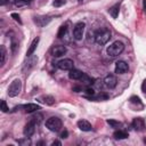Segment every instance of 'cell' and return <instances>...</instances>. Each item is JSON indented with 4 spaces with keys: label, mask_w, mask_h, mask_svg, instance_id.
<instances>
[{
    "label": "cell",
    "mask_w": 146,
    "mask_h": 146,
    "mask_svg": "<svg viewBox=\"0 0 146 146\" xmlns=\"http://www.w3.org/2000/svg\"><path fill=\"white\" fill-rule=\"evenodd\" d=\"M78 1H79V2H82V0H78Z\"/></svg>",
    "instance_id": "obj_39"
},
{
    "label": "cell",
    "mask_w": 146,
    "mask_h": 146,
    "mask_svg": "<svg viewBox=\"0 0 146 146\" xmlns=\"http://www.w3.org/2000/svg\"><path fill=\"white\" fill-rule=\"evenodd\" d=\"M62 120L57 116H50L49 119H47L46 121V127L50 130V131H54V132H57L62 129Z\"/></svg>",
    "instance_id": "obj_3"
},
{
    "label": "cell",
    "mask_w": 146,
    "mask_h": 146,
    "mask_svg": "<svg viewBox=\"0 0 146 146\" xmlns=\"http://www.w3.org/2000/svg\"><path fill=\"white\" fill-rule=\"evenodd\" d=\"M130 103H131V104H138V105L143 106V104H141V102H140V98L137 97V96H132V97L130 98Z\"/></svg>",
    "instance_id": "obj_26"
},
{
    "label": "cell",
    "mask_w": 146,
    "mask_h": 146,
    "mask_svg": "<svg viewBox=\"0 0 146 146\" xmlns=\"http://www.w3.org/2000/svg\"><path fill=\"white\" fill-rule=\"evenodd\" d=\"M50 21H51V17H49V16H36V17H34V23L40 27L46 26L47 24L50 23Z\"/></svg>",
    "instance_id": "obj_12"
},
{
    "label": "cell",
    "mask_w": 146,
    "mask_h": 146,
    "mask_svg": "<svg viewBox=\"0 0 146 146\" xmlns=\"http://www.w3.org/2000/svg\"><path fill=\"white\" fill-rule=\"evenodd\" d=\"M119 11H120V3H116L114 6H112L110 9H108V13L110 15L113 17V18H116L119 16Z\"/></svg>",
    "instance_id": "obj_18"
},
{
    "label": "cell",
    "mask_w": 146,
    "mask_h": 146,
    "mask_svg": "<svg viewBox=\"0 0 146 146\" xmlns=\"http://www.w3.org/2000/svg\"><path fill=\"white\" fill-rule=\"evenodd\" d=\"M7 2H8V0H1V2H0V5H1V6H5V5L7 3Z\"/></svg>",
    "instance_id": "obj_37"
},
{
    "label": "cell",
    "mask_w": 146,
    "mask_h": 146,
    "mask_svg": "<svg viewBox=\"0 0 146 146\" xmlns=\"http://www.w3.org/2000/svg\"><path fill=\"white\" fill-rule=\"evenodd\" d=\"M124 50V44L121 41H114L112 44L107 47V55L110 57H116Z\"/></svg>",
    "instance_id": "obj_2"
},
{
    "label": "cell",
    "mask_w": 146,
    "mask_h": 146,
    "mask_svg": "<svg viewBox=\"0 0 146 146\" xmlns=\"http://www.w3.org/2000/svg\"><path fill=\"white\" fill-rule=\"evenodd\" d=\"M43 102L47 104V105H52L54 103H55V99H54V97H51V96H44L43 97Z\"/></svg>",
    "instance_id": "obj_25"
},
{
    "label": "cell",
    "mask_w": 146,
    "mask_h": 146,
    "mask_svg": "<svg viewBox=\"0 0 146 146\" xmlns=\"http://www.w3.org/2000/svg\"><path fill=\"white\" fill-rule=\"evenodd\" d=\"M73 90H74V91H76V92H79V91H81V90H82V88H81V87H74V88H73Z\"/></svg>",
    "instance_id": "obj_36"
},
{
    "label": "cell",
    "mask_w": 146,
    "mask_h": 146,
    "mask_svg": "<svg viewBox=\"0 0 146 146\" xmlns=\"http://www.w3.org/2000/svg\"><path fill=\"white\" fill-rule=\"evenodd\" d=\"M113 137L115 138V139H125V138H128L129 137V133L127 132V131H124V130H116L114 133H113Z\"/></svg>",
    "instance_id": "obj_17"
},
{
    "label": "cell",
    "mask_w": 146,
    "mask_h": 146,
    "mask_svg": "<svg viewBox=\"0 0 146 146\" xmlns=\"http://www.w3.org/2000/svg\"><path fill=\"white\" fill-rule=\"evenodd\" d=\"M22 107L24 108V111H25L26 113H33V112H36V111L40 110V105L34 104V103H29V104H26V105H23Z\"/></svg>",
    "instance_id": "obj_14"
},
{
    "label": "cell",
    "mask_w": 146,
    "mask_h": 146,
    "mask_svg": "<svg viewBox=\"0 0 146 146\" xmlns=\"http://www.w3.org/2000/svg\"><path fill=\"white\" fill-rule=\"evenodd\" d=\"M131 125L136 131H144L145 130V120L143 117H135L131 122Z\"/></svg>",
    "instance_id": "obj_8"
},
{
    "label": "cell",
    "mask_w": 146,
    "mask_h": 146,
    "mask_svg": "<svg viewBox=\"0 0 146 146\" xmlns=\"http://www.w3.org/2000/svg\"><path fill=\"white\" fill-rule=\"evenodd\" d=\"M66 52H67V48H66L65 46H62V44L55 46V47L51 49V55H52L54 57H60V56L65 55Z\"/></svg>",
    "instance_id": "obj_11"
},
{
    "label": "cell",
    "mask_w": 146,
    "mask_h": 146,
    "mask_svg": "<svg viewBox=\"0 0 146 146\" xmlns=\"http://www.w3.org/2000/svg\"><path fill=\"white\" fill-rule=\"evenodd\" d=\"M27 5V1L25 0H15V6L16 7H23V6H26Z\"/></svg>",
    "instance_id": "obj_29"
},
{
    "label": "cell",
    "mask_w": 146,
    "mask_h": 146,
    "mask_svg": "<svg viewBox=\"0 0 146 146\" xmlns=\"http://www.w3.org/2000/svg\"><path fill=\"white\" fill-rule=\"evenodd\" d=\"M143 9H144V13L146 14V0H143Z\"/></svg>",
    "instance_id": "obj_35"
},
{
    "label": "cell",
    "mask_w": 146,
    "mask_h": 146,
    "mask_svg": "<svg viewBox=\"0 0 146 146\" xmlns=\"http://www.w3.org/2000/svg\"><path fill=\"white\" fill-rule=\"evenodd\" d=\"M80 81H82V83H83V84H87V86H90L91 83H94V82H92V81H94V79L89 78L86 73H83V75H82V78L80 79Z\"/></svg>",
    "instance_id": "obj_20"
},
{
    "label": "cell",
    "mask_w": 146,
    "mask_h": 146,
    "mask_svg": "<svg viewBox=\"0 0 146 146\" xmlns=\"http://www.w3.org/2000/svg\"><path fill=\"white\" fill-rule=\"evenodd\" d=\"M111 39V31L106 27L99 29L95 32V41L96 43H98L99 46H104Z\"/></svg>",
    "instance_id": "obj_1"
},
{
    "label": "cell",
    "mask_w": 146,
    "mask_h": 146,
    "mask_svg": "<svg viewBox=\"0 0 146 146\" xmlns=\"http://www.w3.org/2000/svg\"><path fill=\"white\" fill-rule=\"evenodd\" d=\"M0 56H1V60H0V65L2 66L6 62V56H7V50L5 48V46H0Z\"/></svg>",
    "instance_id": "obj_19"
},
{
    "label": "cell",
    "mask_w": 146,
    "mask_h": 146,
    "mask_svg": "<svg viewBox=\"0 0 146 146\" xmlns=\"http://www.w3.org/2000/svg\"><path fill=\"white\" fill-rule=\"evenodd\" d=\"M42 117H43V116H42V114H40V113H39V114H36V115H34V116L32 117V121H34V122H35V124H40V122L42 121Z\"/></svg>",
    "instance_id": "obj_27"
},
{
    "label": "cell",
    "mask_w": 146,
    "mask_h": 146,
    "mask_svg": "<svg viewBox=\"0 0 146 146\" xmlns=\"http://www.w3.org/2000/svg\"><path fill=\"white\" fill-rule=\"evenodd\" d=\"M107 123H108L112 128H119V127H121V125H122V123H121V122L115 121V120H107Z\"/></svg>",
    "instance_id": "obj_23"
},
{
    "label": "cell",
    "mask_w": 146,
    "mask_h": 146,
    "mask_svg": "<svg viewBox=\"0 0 146 146\" xmlns=\"http://www.w3.org/2000/svg\"><path fill=\"white\" fill-rule=\"evenodd\" d=\"M55 145H58V146H60V145H62V143H60L59 140H54V141L51 143V146H55Z\"/></svg>",
    "instance_id": "obj_34"
},
{
    "label": "cell",
    "mask_w": 146,
    "mask_h": 146,
    "mask_svg": "<svg viewBox=\"0 0 146 146\" xmlns=\"http://www.w3.org/2000/svg\"><path fill=\"white\" fill-rule=\"evenodd\" d=\"M144 143H145V144H146V139H144Z\"/></svg>",
    "instance_id": "obj_38"
},
{
    "label": "cell",
    "mask_w": 146,
    "mask_h": 146,
    "mask_svg": "<svg viewBox=\"0 0 146 146\" xmlns=\"http://www.w3.org/2000/svg\"><path fill=\"white\" fill-rule=\"evenodd\" d=\"M21 90H22V81L19 79H15L8 88V95L9 97H16L19 95Z\"/></svg>",
    "instance_id": "obj_4"
},
{
    "label": "cell",
    "mask_w": 146,
    "mask_h": 146,
    "mask_svg": "<svg viewBox=\"0 0 146 146\" xmlns=\"http://www.w3.org/2000/svg\"><path fill=\"white\" fill-rule=\"evenodd\" d=\"M39 41H40V39H39L38 36L32 41V43L30 44V47H29V49H27V51H26V56H27V57H31L32 54L35 51V49H36V47H38V44H39Z\"/></svg>",
    "instance_id": "obj_15"
},
{
    "label": "cell",
    "mask_w": 146,
    "mask_h": 146,
    "mask_svg": "<svg viewBox=\"0 0 146 146\" xmlns=\"http://www.w3.org/2000/svg\"><path fill=\"white\" fill-rule=\"evenodd\" d=\"M128 70H129V65H128L127 62H124V60H119V62L115 63V68H114V71H115L116 74H124V73L128 72Z\"/></svg>",
    "instance_id": "obj_7"
},
{
    "label": "cell",
    "mask_w": 146,
    "mask_h": 146,
    "mask_svg": "<svg viewBox=\"0 0 146 146\" xmlns=\"http://www.w3.org/2000/svg\"><path fill=\"white\" fill-rule=\"evenodd\" d=\"M18 144L22 145V146H30V145H31V140H30L29 137H25V138H23V139H19V140H18Z\"/></svg>",
    "instance_id": "obj_22"
},
{
    "label": "cell",
    "mask_w": 146,
    "mask_h": 146,
    "mask_svg": "<svg viewBox=\"0 0 146 146\" xmlns=\"http://www.w3.org/2000/svg\"><path fill=\"white\" fill-rule=\"evenodd\" d=\"M78 127L82 131H91V129H92L91 123L87 120H79L78 121Z\"/></svg>",
    "instance_id": "obj_13"
},
{
    "label": "cell",
    "mask_w": 146,
    "mask_h": 146,
    "mask_svg": "<svg viewBox=\"0 0 146 146\" xmlns=\"http://www.w3.org/2000/svg\"><path fill=\"white\" fill-rule=\"evenodd\" d=\"M65 2H66V0H54L52 6H54V7H62Z\"/></svg>",
    "instance_id": "obj_28"
},
{
    "label": "cell",
    "mask_w": 146,
    "mask_h": 146,
    "mask_svg": "<svg viewBox=\"0 0 146 146\" xmlns=\"http://www.w3.org/2000/svg\"><path fill=\"white\" fill-rule=\"evenodd\" d=\"M0 110H1L3 113H6V112L9 111V107L7 106V103H6V100H3V99L0 102Z\"/></svg>",
    "instance_id": "obj_24"
},
{
    "label": "cell",
    "mask_w": 146,
    "mask_h": 146,
    "mask_svg": "<svg viewBox=\"0 0 146 146\" xmlns=\"http://www.w3.org/2000/svg\"><path fill=\"white\" fill-rule=\"evenodd\" d=\"M84 27H86V24L83 22H78L74 27H73V38L75 40H81L82 36H83V33H84Z\"/></svg>",
    "instance_id": "obj_5"
},
{
    "label": "cell",
    "mask_w": 146,
    "mask_h": 146,
    "mask_svg": "<svg viewBox=\"0 0 146 146\" xmlns=\"http://www.w3.org/2000/svg\"><path fill=\"white\" fill-rule=\"evenodd\" d=\"M25 1H27V2H29V1H31V0H25Z\"/></svg>",
    "instance_id": "obj_40"
},
{
    "label": "cell",
    "mask_w": 146,
    "mask_h": 146,
    "mask_svg": "<svg viewBox=\"0 0 146 146\" xmlns=\"http://www.w3.org/2000/svg\"><path fill=\"white\" fill-rule=\"evenodd\" d=\"M11 17H13V18H14L16 22H18L19 24H22V19H21V17H19V15H18V14L13 13V14H11Z\"/></svg>",
    "instance_id": "obj_30"
},
{
    "label": "cell",
    "mask_w": 146,
    "mask_h": 146,
    "mask_svg": "<svg viewBox=\"0 0 146 146\" xmlns=\"http://www.w3.org/2000/svg\"><path fill=\"white\" fill-rule=\"evenodd\" d=\"M35 122L34 121H29L26 124H25V127H24V130H23V133H24V136L25 137H31L34 132H35Z\"/></svg>",
    "instance_id": "obj_9"
},
{
    "label": "cell",
    "mask_w": 146,
    "mask_h": 146,
    "mask_svg": "<svg viewBox=\"0 0 146 146\" xmlns=\"http://www.w3.org/2000/svg\"><path fill=\"white\" fill-rule=\"evenodd\" d=\"M57 66L62 71H71L74 67V62L70 58H64L57 63Z\"/></svg>",
    "instance_id": "obj_6"
},
{
    "label": "cell",
    "mask_w": 146,
    "mask_h": 146,
    "mask_svg": "<svg viewBox=\"0 0 146 146\" xmlns=\"http://www.w3.org/2000/svg\"><path fill=\"white\" fill-rule=\"evenodd\" d=\"M67 32V25H62L58 30V33H57V36L58 38H63Z\"/></svg>",
    "instance_id": "obj_21"
},
{
    "label": "cell",
    "mask_w": 146,
    "mask_h": 146,
    "mask_svg": "<svg viewBox=\"0 0 146 146\" xmlns=\"http://www.w3.org/2000/svg\"><path fill=\"white\" fill-rule=\"evenodd\" d=\"M86 92L88 94V95H95V90H94V88H90V87H87L86 88Z\"/></svg>",
    "instance_id": "obj_31"
},
{
    "label": "cell",
    "mask_w": 146,
    "mask_h": 146,
    "mask_svg": "<svg viewBox=\"0 0 146 146\" xmlns=\"http://www.w3.org/2000/svg\"><path fill=\"white\" fill-rule=\"evenodd\" d=\"M116 83H117V79H116V76L113 75V74H107V75L105 76V79H104V84H105L107 88H110V89L115 88V87H116Z\"/></svg>",
    "instance_id": "obj_10"
},
{
    "label": "cell",
    "mask_w": 146,
    "mask_h": 146,
    "mask_svg": "<svg viewBox=\"0 0 146 146\" xmlns=\"http://www.w3.org/2000/svg\"><path fill=\"white\" fill-rule=\"evenodd\" d=\"M83 75V72H81L80 70H76V68H72L68 73V78L72 79V80H80Z\"/></svg>",
    "instance_id": "obj_16"
},
{
    "label": "cell",
    "mask_w": 146,
    "mask_h": 146,
    "mask_svg": "<svg viewBox=\"0 0 146 146\" xmlns=\"http://www.w3.org/2000/svg\"><path fill=\"white\" fill-rule=\"evenodd\" d=\"M141 90H143V92H146V79L141 83Z\"/></svg>",
    "instance_id": "obj_33"
},
{
    "label": "cell",
    "mask_w": 146,
    "mask_h": 146,
    "mask_svg": "<svg viewBox=\"0 0 146 146\" xmlns=\"http://www.w3.org/2000/svg\"><path fill=\"white\" fill-rule=\"evenodd\" d=\"M67 136H68V131L67 130H64V131L60 132V138H67Z\"/></svg>",
    "instance_id": "obj_32"
}]
</instances>
